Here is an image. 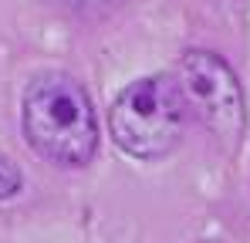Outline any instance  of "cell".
<instances>
[{
  "label": "cell",
  "instance_id": "cell-1",
  "mask_svg": "<svg viewBox=\"0 0 250 243\" xmlns=\"http://www.w3.org/2000/svg\"><path fill=\"white\" fill-rule=\"evenodd\" d=\"M24 135L44 162L82 169L98 152V119L82 81L61 71L34 78L24 91Z\"/></svg>",
  "mask_w": 250,
  "mask_h": 243
},
{
  "label": "cell",
  "instance_id": "cell-2",
  "mask_svg": "<svg viewBox=\"0 0 250 243\" xmlns=\"http://www.w3.org/2000/svg\"><path fill=\"white\" fill-rule=\"evenodd\" d=\"M186 119L189 108L179 81L169 75H152L132 81L115 98L108 128L122 152L135 159H159L179 145Z\"/></svg>",
  "mask_w": 250,
  "mask_h": 243
},
{
  "label": "cell",
  "instance_id": "cell-3",
  "mask_svg": "<svg viewBox=\"0 0 250 243\" xmlns=\"http://www.w3.org/2000/svg\"><path fill=\"white\" fill-rule=\"evenodd\" d=\"M176 81L183 88L189 115L203 128H209L220 142L237 145V139L244 135L247 112H244V91L237 84L233 68L209 51H189L179 61Z\"/></svg>",
  "mask_w": 250,
  "mask_h": 243
},
{
  "label": "cell",
  "instance_id": "cell-4",
  "mask_svg": "<svg viewBox=\"0 0 250 243\" xmlns=\"http://www.w3.org/2000/svg\"><path fill=\"white\" fill-rule=\"evenodd\" d=\"M21 186H24L21 169L0 152V200H14V196L21 193Z\"/></svg>",
  "mask_w": 250,
  "mask_h": 243
},
{
  "label": "cell",
  "instance_id": "cell-5",
  "mask_svg": "<svg viewBox=\"0 0 250 243\" xmlns=\"http://www.w3.org/2000/svg\"><path fill=\"white\" fill-rule=\"evenodd\" d=\"M61 10H71V14H102V10H112L119 0H47Z\"/></svg>",
  "mask_w": 250,
  "mask_h": 243
}]
</instances>
